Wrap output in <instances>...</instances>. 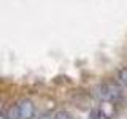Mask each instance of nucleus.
<instances>
[{
    "label": "nucleus",
    "instance_id": "1",
    "mask_svg": "<svg viewBox=\"0 0 127 119\" xmlns=\"http://www.w3.org/2000/svg\"><path fill=\"white\" fill-rule=\"evenodd\" d=\"M94 95L100 102H111L113 103L121 97V87L113 81L100 83L98 86L94 87Z\"/></svg>",
    "mask_w": 127,
    "mask_h": 119
},
{
    "label": "nucleus",
    "instance_id": "2",
    "mask_svg": "<svg viewBox=\"0 0 127 119\" xmlns=\"http://www.w3.org/2000/svg\"><path fill=\"white\" fill-rule=\"evenodd\" d=\"M18 110H19V118L21 119H32L35 116V105L29 98H24V100L19 102Z\"/></svg>",
    "mask_w": 127,
    "mask_h": 119
},
{
    "label": "nucleus",
    "instance_id": "3",
    "mask_svg": "<svg viewBox=\"0 0 127 119\" xmlns=\"http://www.w3.org/2000/svg\"><path fill=\"white\" fill-rule=\"evenodd\" d=\"M5 116L6 119H21L19 118V110H18V105H13V106H10V110L5 113Z\"/></svg>",
    "mask_w": 127,
    "mask_h": 119
},
{
    "label": "nucleus",
    "instance_id": "4",
    "mask_svg": "<svg viewBox=\"0 0 127 119\" xmlns=\"http://www.w3.org/2000/svg\"><path fill=\"white\" fill-rule=\"evenodd\" d=\"M118 81H119V84L127 87V67H124V68H121L118 71Z\"/></svg>",
    "mask_w": 127,
    "mask_h": 119
},
{
    "label": "nucleus",
    "instance_id": "5",
    "mask_svg": "<svg viewBox=\"0 0 127 119\" xmlns=\"http://www.w3.org/2000/svg\"><path fill=\"white\" fill-rule=\"evenodd\" d=\"M53 119H71V116L67 111H64V110H61V111H57V113L53 116Z\"/></svg>",
    "mask_w": 127,
    "mask_h": 119
},
{
    "label": "nucleus",
    "instance_id": "6",
    "mask_svg": "<svg viewBox=\"0 0 127 119\" xmlns=\"http://www.w3.org/2000/svg\"><path fill=\"white\" fill-rule=\"evenodd\" d=\"M89 119H102V111L94 108L92 111H91V114H89Z\"/></svg>",
    "mask_w": 127,
    "mask_h": 119
},
{
    "label": "nucleus",
    "instance_id": "7",
    "mask_svg": "<svg viewBox=\"0 0 127 119\" xmlns=\"http://www.w3.org/2000/svg\"><path fill=\"white\" fill-rule=\"evenodd\" d=\"M37 119H53V118H51L48 113H45V114H40V116H38Z\"/></svg>",
    "mask_w": 127,
    "mask_h": 119
},
{
    "label": "nucleus",
    "instance_id": "8",
    "mask_svg": "<svg viewBox=\"0 0 127 119\" xmlns=\"http://www.w3.org/2000/svg\"><path fill=\"white\" fill-rule=\"evenodd\" d=\"M0 119H6V116H5V114L2 113V111H0Z\"/></svg>",
    "mask_w": 127,
    "mask_h": 119
},
{
    "label": "nucleus",
    "instance_id": "9",
    "mask_svg": "<svg viewBox=\"0 0 127 119\" xmlns=\"http://www.w3.org/2000/svg\"><path fill=\"white\" fill-rule=\"evenodd\" d=\"M0 111H2V102H0Z\"/></svg>",
    "mask_w": 127,
    "mask_h": 119
}]
</instances>
